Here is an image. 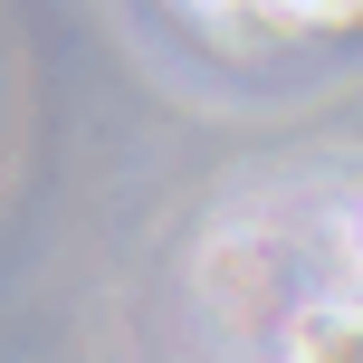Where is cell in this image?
Returning a JSON list of instances; mask_svg holds the SVG:
<instances>
[{
    "mask_svg": "<svg viewBox=\"0 0 363 363\" xmlns=\"http://www.w3.org/2000/svg\"><path fill=\"white\" fill-rule=\"evenodd\" d=\"M296 363H363V306H325L296 325Z\"/></svg>",
    "mask_w": 363,
    "mask_h": 363,
    "instance_id": "1",
    "label": "cell"
},
{
    "mask_svg": "<svg viewBox=\"0 0 363 363\" xmlns=\"http://www.w3.org/2000/svg\"><path fill=\"white\" fill-rule=\"evenodd\" d=\"M268 10H287V19H354L363 0H268Z\"/></svg>",
    "mask_w": 363,
    "mask_h": 363,
    "instance_id": "2",
    "label": "cell"
}]
</instances>
